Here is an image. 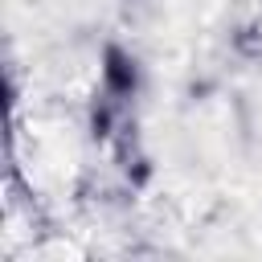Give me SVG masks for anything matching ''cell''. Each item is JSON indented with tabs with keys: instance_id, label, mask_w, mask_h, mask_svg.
Returning a JSON list of instances; mask_svg holds the SVG:
<instances>
[{
	"instance_id": "obj_1",
	"label": "cell",
	"mask_w": 262,
	"mask_h": 262,
	"mask_svg": "<svg viewBox=\"0 0 262 262\" xmlns=\"http://www.w3.org/2000/svg\"><path fill=\"white\" fill-rule=\"evenodd\" d=\"M102 74H106V86L115 90V94H131L135 90V61L119 49V45H111L106 53H102Z\"/></svg>"
},
{
	"instance_id": "obj_2",
	"label": "cell",
	"mask_w": 262,
	"mask_h": 262,
	"mask_svg": "<svg viewBox=\"0 0 262 262\" xmlns=\"http://www.w3.org/2000/svg\"><path fill=\"white\" fill-rule=\"evenodd\" d=\"M106 127H111V115H106V111H98V115H94V131H98V135H106Z\"/></svg>"
}]
</instances>
